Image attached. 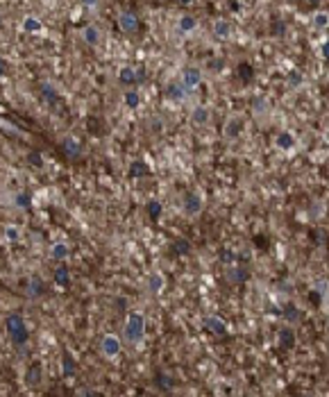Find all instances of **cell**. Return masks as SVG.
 <instances>
[{
	"label": "cell",
	"mask_w": 329,
	"mask_h": 397,
	"mask_svg": "<svg viewBox=\"0 0 329 397\" xmlns=\"http://www.w3.org/2000/svg\"><path fill=\"white\" fill-rule=\"evenodd\" d=\"M23 32H27V34L41 32V21H39L37 16H25L23 18Z\"/></svg>",
	"instance_id": "obj_27"
},
{
	"label": "cell",
	"mask_w": 329,
	"mask_h": 397,
	"mask_svg": "<svg viewBox=\"0 0 329 397\" xmlns=\"http://www.w3.org/2000/svg\"><path fill=\"white\" fill-rule=\"evenodd\" d=\"M179 2H182V5H191V2H193V0H179Z\"/></svg>",
	"instance_id": "obj_45"
},
{
	"label": "cell",
	"mask_w": 329,
	"mask_h": 397,
	"mask_svg": "<svg viewBox=\"0 0 329 397\" xmlns=\"http://www.w3.org/2000/svg\"><path fill=\"white\" fill-rule=\"evenodd\" d=\"M191 250H193V245H191L189 238H175V241L170 243V254H175V257L191 254Z\"/></svg>",
	"instance_id": "obj_17"
},
{
	"label": "cell",
	"mask_w": 329,
	"mask_h": 397,
	"mask_svg": "<svg viewBox=\"0 0 329 397\" xmlns=\"http://www.w3.org/2000/svg\"><path fill=\"white\" fill-rule=\"evenodd\" d=\"M281 316H284V320L288 322V325H297V322L302 320V311H300L295 304H286Z\"/></svg>",
	"instance_id": "obj_20"
},
{
	"label": "cell",
	"mask_w": 329,
	"mask_h": 397,
	"mask_svg": "<svg viewBox=\"0 0 329 397\" xmlns=\"http://www.w3.org/2000/svg\"><path fill=\"white\" fill-rule=\"evenodd\" d=\"M118 25H120V30H123L125 34H136L141 30L139 16H136L134 11H127V9L118 14Z\"/></svg>",
	"instance_id": "obj_4"
},
{
	"label": "cell",
	"mask_w": 329,
	"mask_h": 397,
	"mask_svg": "<svg viewBox=\"0 0 329 397\" xmlns=\"http://www.w3.org/2000/svg\"><path fill=\"white\" fill-rule=\"evenodd\" d=\"M243 132V118L241 116H229L225 120V127H222V134L227 141H236Z\"/></svg>",
	"instance_id": "obj_6"
},
{
	"label": "cell",
	"mask_w": 329,
	"mask_h": 397,
	"mask_svg": "<svg viewBox=\"0 0 329 397\" xmlns=\"http://www.w3.org/2000/svg\"><path fill=\"white\" fill-rule=\"evenodd\" d=\"M157 386H159V388H164V391H170V384H168V377L157 375Z\"/></svg>",
	"instance_id": "obj_40"
},
{
	"label": "cell",
	"mask_w": 329,
	"mask_h": 397,
	"mask_svg": "<svg viewBox=\"0 0 329 397\" xmlns=\"http://www.w3.org/2000/svg\"><path fill=\"white\" fill-rule=\"evenodd\" d=\"M191 123L195 127H207L211 123V109L205 105H198V107L191 109Z\"/></svg>",
	"instance_id": "obj_8"
},
{
	"label": "cell",
	"mask_w": 329,
	"mask_h": 397,
	"mask_svg": "<svg viewBox=\"0 0 329 397\" xmlns=\"http://www.w3.org/2000/svg\"><path fill=\"white\" fill-rule=\"evenodd\" d=\"M270 34H273V37H284L286 34V23L279 21V18L273 21V25H270Z\"/></svg>",
	"instance_id": "obj_35"
},
{
	"label": "cell",
	"mask_w": 329,
	"mask_h": 397,
	"mask_svg": "<svg viewBox=\"0 0 329 397\" xmlns=\"http://www.w3.org/2000/svg\"><path fill=\"white\" fill-rule=\"evenodd\" d=\"M143 336H146V318L139 311H132L125 320V338H127V343L136 345L143 340Z\"/></svg>",
	"instance_id": "obj_2"
},
{
	"label": "cell",
	"mask_w": 329,
	"mask_h": 397,
	"mask_svg": "<svg viewBox=\"0 0 329 397\" xmlns=\"http://www.w3.org/2000/svg\"><path fill=\"white\" fill-rule=\"evenodd\" d=\"M30 204H32V195L30 193L21 191V193L14 195V207H18V209H30Z\"/></svg>",
	"instance_id": "obj_31"
},
{
	"label": "cell",
	"mask_w": 329,
	"mask_h": 397,
	"mask_svg": "<svg viewBox=\"0 0 329 397\" xmlns=\"http://www.w3.org/2000/svg\"><path fill=\"white\" fill-rule=\"evenodd\" d=\"M220 261H222V263H234V261H236V254H234L232 250L222 247V250H220Z\"/></svg>",
	"instance_id": "obj_38"
},
{
	"label": "cell",
	"mask_w": 329,
	"mask_h": 397,
	"mask_svg": "<svg viewBox=\"0 0 329 397\" xmlns=\"http://www.w3.org/2000/svg\"><path fill=\"white\" fill-rule=\"evenodd\" d=\"M214 34H216L218 39H227L229 34H232V25L220 18V21H216V25H214Z\"/></svg>",
	"instance_id": "obj_30"
},
{
	"label": "cell",
	"mask_w": 329,
	"mask_h": 397,
	"mask_svg": "<svg viewBox=\"0 0 329 397\" xmlns=\"http://www.w3.org/2000/svg\"><path fill=\"white\" fill-rule=\"evenodd\" d=\"M50 257H53L55 261H64V259H68V257H70L68 243H64V241L53 243V247H50Z\"/></svg>",
	"instance_id": "obj_19"
},
{
	"label": "cell",
	"mask_w": 329,
	"mask_h": 397,
	"mask_svg": "<svg viewBox=\"0 0 329 397\" xmlns=\"http://www.w3.org/2000/svg\"><path fill=\"white\" fill-rule=\"evenodd\" d=\"M61 150H64V155L68 157V159H80V157H82V145H80V141L70 139V136L61 141Z\"/></svg>",
	"instance_id": "obj_13"
},
{
	"label": "cell",
	"mask_w": 329,
	"mask_h": 397,
	"mask_svg": "<svg viewBox=\"0 0 329 397\" xmlns=\"http://www.w3.org/2000/svg\"><path fill=\"white\" fill-rule=\"evenodd\" d=\"M61 375L64 377L75 375V359H73L68 352H64V356H61Z\"/></svg>",
	"instance_id": "obj_26"
},
{
	"label": "cell",
	"mask_w": 329,
	"mask_h": 397,
	"mask_svg": "<svg viewBox=\"0 0 329 397\" xmlns=\"http://www.w3.org/2000/svg\"><path fill=\"white\" fill-rule=\"evenodd\" d=\"M302 82V75H300V70H291V75H288V84L291 86H297Z\"/></svg>",
	"instance_id": "obj_39"
},
{
	"label": "cell",
	"mask_w": 329,
	"mask_h": 397,
	"mask_svg": "<svg viewBox=\"0 0 329 397\" xmlns=\"http://www.w3.org/2000/svg\"><path fill=\"white\" fill-rule=\"evenodd\" d=\"M53 279H55V284L57 286H61V288H66V286L70 284V270H68V266H57L55 268V273H53Z\"/></svg>",
	"instance_id": "obj_18"
},
{
	"label": "cell",
	"mask_w": 329,
	"mask_h": 397,
	"mask_svg": "<svg viewBox=\"0 0 329 397\" xmlns=\"http://www.w3.org/2000/svg\"><path fill=\"white\" fill-rule=\"evenodd\" d=\"M27 161H30V166H34V168H44V157L34 150L27 152Z\"/></svg>",
	"instance_id": "obj_37"
},
{
	"label": "cell",
	"mask_w": 329,
	"mask_h": 397,
	"mask_svg": "<svg viewBox=\"0 0 329 397\" xmlns=\"http://www.w3.org/2000/svg\"><path fill=\"white\" fill-rule=\"evenodd\" d=\"M146 175H150V166H148L146 161H132L130 168H127V177L130 179H139V177H146Z\"/></svg>",
	"instance_id": "obj_14"
},
{
	"label": "cell",
	"mask_w": 329,
	"mask_h": 397,
	"mask_svg": "<svg viewBox=\"0 0 329 397\" xmlns=\"http://www.w3.org/2000/svg\"><path fill=\"white\" fill-rule=\"evenodd\" d=\"M100 349H103L105 359H116V356H120V352H123V343H120V338L116 336V334H107V336H103V340H100Z\"/></svg>",
	"instance_id": "obj_3"
},
{
	"label": "cell",
	"mask_w": 329,
	"mask_h": 397,
	"mask_svg": "<svg viewBox=\"0 0 329 397\" xmlns=\"http://www.w3.org/2000/svg\"><path fill=\"white\" fill-rule=\"evenodd\" d=\"M5 329H7L9 340L16 345V347H25V345L30 343V329H27L21 313H9V316L5 318Z\"/></svg>",
	"instance_id": "obj_1"
},
{
	"label": "cell",
	"mask_w": 329,
	"mask_h": 397,
	"mask_svg": "<svg viewBox=\"0 0 329 397\" xmlns=\"http://www.w3.org/2000/svg\"><path fill=\"white\" fill-rule=\"evenodd\" d=\"M82 2H84L87 7H96L98 5V0H82Z\"/></svg>",
	"instance_id": "obj_44"
},
{
	"label": "cell",
	"mask_w": 329,
	"mask_h": 397,
	"mask_svg": "<svg viewBox=\"0 0 329 397\" xmlns=\"http://www.w3.org/2000/svg\"><path fill=\"white\" fill-rule=\"evenodd\" d=\"M41 377H44L41 363H32L25 370V384H27V386H39V384H41Z\"/></svg>",
	"instance_id": "obj_16"
},
{
	"label": "cell",
	"mask_w": 329,
	"mask_h": 397,
	"mask_svg": "<svg viewBox=\"0 0 329 397\" xmlns=\"http://www.w3.org/2000/svg\"><path fill=\"white\" fill-rule=\"evenodd\" d=\"M82 37H84V43L98 46V43H100V30H98L96 25H87L84 30H82Z\"/></svg>",
	"instance_id": "obj_23"
},
{
	"label": "cell",
	"mask_w": 329,
	"mask_h": 397,
	"mask_svg": "<svg viewBox=\"0 0 329 397\" xmlns=\"http://www.w3.org/2000/svg\"><path fill=\"white\" fill-rule=\"evenodd\" d=\"M202 325H205L211 334H216V336H225L227 334V322L218 316H207L205 320H202Z\"/></svg>",
	"instance_id": "obj_10"
},
{
	"label": "cell",
	"mask_w": 329,
	"mask_h": 397,
	"mask_svg": "<svg viewBox=\"0 0 329 397\" xmlns=\"http://www.w3.org/2000/svg\"><path fill=\"white\" fill-rule=\"evenodd\" d=\"M146 211H148V218L150 220H159L164 216V204L159 202V200H150V202L146 204Z\"/></svg>",
	"instance_id": "obj_25"
},
{
	"label": "cell",
	"mask_w": 329,
	"mask_h": 397,
	"mask_svg": "<svg viewBox=\"0 0 329 397\" xmlns=\"http://www.w3.org/2000/svg\"><path fill=\"white\" fill-rule=\"evenodd\" d=\"M41 93H44V98L50 102V105H55V102H57V98H59V96H57V91H55V86H50L48 82H44V84H41Z\"/></svg>",
	"instance_id": "obj_34"
},
{
	"label": "cell",
	"mask_w": 329,
	"mask_h": 397,
	"mask_svg": "<svg viewBox=\"0 0 329 397\" xmlns=\"http://www.w3.org/2000/svg\"><path fill=\"white\" fill-rule=\"evenodd\" d=\"M227 279L232 282V284H245L250 279V273H248V268H243V266H234V268H229L227 270Z\"/></svg>",
	"instance_id": "obj_15"
},
{
	"label": "cell",
	"mask_w": 329,
	"mask_h": 397,
	"mask_svg": "<svg viewBox=\"0 0 329 397\" xmlns=\"http://www.w3.org/2000/svg\"><path fill=\"white\" fill-rule=\"evenodd\" d=\"M186 96H189V89H186L182 82H170V84L166 86V98H170V100L184 102L186 100Z\"/></svg>",
	"instance_id": "obj_11"
},
{
	"label": "cell",
	"mask_w": 329,
	"mask_h": 397,
	"mask_svg": "<svg viewBox=\"0 0 329 397\" xmlns=\"http://www.w3.org/2000/svg\"><path fill=\"white\" fill-rule=\"evenodd\" d=\"M182 84L186 86V89H195V86L202 84V70L195 68V66H186V68L182 70Z\"/></svg>",
	"instance_id": "obj_7"
},
{
	"label": "cell",
	"mask_w": 329,
	"mask_h": 397,
	"mask_svg": "<svg viewBox=\"0 0 329 397\" xmlns=\"http://www.w3.org/2000/svg\"><path fill=\"white\" fill-rule=\"evenodd\" d=\"M295 332H293V325L291 327H281L279 332H277V345H279L281 349H293L295 347Z\"/></svg>",
	"instance_id": "obj_9"
},
{
	"label": "cell",
	"mask_w": 329,
	"mask_h": 397,
	"mask_svg": "<svg viewBox=\"0 0 329 397\" xmlns=\"http://www.w3.org/2000/svg\"><path fill=\"white\" fill-rule=\"evenodd\" d=\"M295 136L288 132V129H281V132H277V136H275V145L279 148V150H284V152H288V150H293L295 148Z\"/></svg>",
	"instance_id": "obj_12"
},
{
	"label": "cell",
	"mask_w": 329,
	"mask_h": 397,
	"mask_svg": "<svg viewBox=\"0 0 329 397\" xmlns=\"http://www.w3.org/2000/svg\"><path fill=\"white\" fill-rule=\"evenodd\" d=\"M125 105H127V109H139L141 107V93L134 91V89H130V91H125Z\"/></svg>",
	"instance_id": "obj_28"
},
{
	"label": "cell",
	"mask_w": 329,
	"mask_h": 397,
	"mask_svg": "<svg viewBox=\"0 0 329 397\" xmlns=\"http://www.w3.org/2000/svg\"><path fill=\"white\" fill-rule=\"evenodd\" d=\"M329 23V16H327V11H318L316 16H313V25L318 27V30H325Z\"/></svg>",
	"instance_id": "obj_36"
},
{
	"label": "cell",
	"mask_w": 329,
	"mask_h": 397,
	"mask_svg": "<svg viewBox=\"0 0 329 397\" xmlns=\"http://www.w3.org/2000/svg\"><path fill=\"white\" fill-rule=\"evenodd\" d=\"M177 27H179V32H193L195 27H198V21H195L193 16H182Z\"/></svg>",
	"instance_id": "obj_32"
},
{
	"label": "cell",
	"mask_w": 329,
	"mask_h": 397,
	"mask_svg": "<svg viewBox=\"0 0 329 397\" xmlns=\"http://www.w3.org/2000/svg\"><path fill=\"white\" fill-rule=\"evenodd\" d=\"M7 73H9V61L5 57H0V77H5Z\"/></svg>",
	"instance_id": "obj_41"
},
{
	"label": "cell",
	"mask_w": 329,
	"mask_h": 397,
	"mask_svg": "<svg viewBox=\"0 0 329 397\" xmlns=\"http://www.w3.org/2000/svg\"><path fill=\"white\" fill-rule=\"evenodd\" d=\"M238 77H241V80L245 82V84H248V82H252V77H254V68H252L250 64H245V61H243V64L238 66Z\"/></svg>",
	"instance_id": "obj_33"
},
{
	"label": "cell",
	"mask_w": 329,
	"mask_h": 397,
	"mask_svg": "<svg viewBox=\"0 0 329 397\" xmlns=\"http://www.w3.org/2000/svg\"><path fill=\"white\" fill-rule=\"evenodd\" d=\"M146 80H148L146 68H139V70H136V84H141V82H146Z\"/></svg>",
	"instance_id": "obj_42"
},
{
	"label": "cell",
	"mask_w": 329,
	"mask_h": 397,
	"mask_svg": "<svg viewBox=\"0 0 329 397\" xmlns=\"http://www.w3.org/2000/svg\"><path fill=\"white\" fill-rule=\"evenodd\" d=\"M27 293L30 297H41L46 293V286H44V279L41 277H32L27 282Z\"/></svg>",
	"instance_id": "obj_22"
},
{
	"label": "cell",
	"mask_w": 329,
	"mask_h": 397,
	"mask_svg": "<svg viewBox=\"0 0 329 397\" xmlns=\"http://www.w3.org/2000/svg\"><path fill=\"white\" fill-rule=\"evenodd\" d=\"M202 207H205V202H202V195L200 193H186L182 200V211L186 216H198L200 211H202Z\"/></svg>",
	"instance_id": "obj_5"
},
{
	"label": "cell",
	"mask_w": 329,
	"mask_h": 397,
	"mask_svg": "<svg viewBox=\"0 0 329 397\" xmlns=\"http://www.w3.org/2000/svg\"><path fill=\"white\" fill-rule=\"evenodd\" d=\"M2 234H5V238L9 243H18V241H21V236H23V229L18 225H7Z\"/></svg>",
	"instance_id": "obj_29"
},
{
	"label": "cell",
	"mask_w": 329,
	"mask_h": 397,
	"mask_svg": "<svg viewBox=\"0 0 329 397\" xmlns=\"http://www.w3.org/2000/svg\"><path fill=\"white\" fill-rule=\"evenodd\" d=\"M320 57H325V59L329 57V43H327V41H325V43H323V48H320Z\"/></svg>",
	"instance_id": "obj_43"
},
{
	"label": "cell",
	"mask_w": 329,
	"mask_h": 397,
	"mask_svg": "<svg viewBox=\"0 0 329 397\" xmlns=\"http://www.w3.org/2000/svg\"><path fill=\"white\" fill-rule=\"evenodd\" d=\"M146 288L150 290V293H162L164 290V277L159 273H150L146 279Z\"/></svg>",
	"instance_id": "obj_21"
},
{
	"label": "cell",
	"mask_w": 329,
	"mask_h": 397,
	"mask_svg": "<svg viewBox=\"0 0 329 397\" xmlns=\"http://www.w3.org/2000/svg\"><path fill=\"white\" fill-rule=\"evenodd\" d=\"M118 80L123 86H132L136 84V70L130 68V66H123V68L118 70Z\"/></svg>",
	"instance_id": "obj_24"
},
{
	"label": "cell",
	"mask_w": 329,
	"mask_h": 397,
	"mask_svg": "<svg viewBox=\"0 0 329 397\" xmlns=\"http://www.w3.org/2000/svg\"><path fill=\"white\" fill-rule=\"evenodd\" d=\"M0 25H2V16H0Z\"/></svg>",
	"instance_id": "obj_46"
},
{
	"label": "cell",
	"mask_w": 329,
	"mask_h": 397,
	"mask_svg": "<svg viewBox=\"0 0 329 397\" xmlns=\"http://www.w3.org/2000/svg\"><path fill=\"white\" fill-rule=\"evenodd\" d=\"M311 2H318V0H311Z\"/></svg>",
	"instance_id": "obj_47"
}]
</instances>
